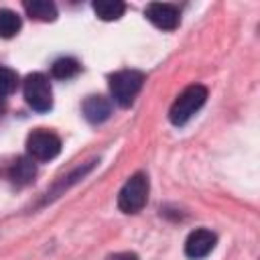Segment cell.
I'll return each mask as SVG.
<instances>
[{
  "label": "cell",
  "instance_id": "cell-11",
  "mask_svg": "<svg viewBox=\"0 0 260 260\" xmlns=\"http://www.w3.org/2000/svg\"><path fill=\"white\" fill-rule=\"evenodd\" d=\"M93 12L102 20H118L126 12V4L118 0H98L93 2Z\"/></svg>",
  "mask_w": 260,
  "mask_h": 260
},
{
  "label": "cell",
  "instance_id": "cell-13",
  "mask_svg": "<svg viewBox=\"0 0 260 260\" xmlns=\"http://www.w3.org/2000/svg\"><path fill=\"white\" fill-rule=\"evenodd\" d=\"M79 69H81V65H79L73 57H61V59H57V61L53 63L51 73H53V77H57V79H69V77L77 75Z\"/></svg>",
  "mask_w": 260,
  "mask_h": 260
},
{
  "label": "cell",
  "instance_id": "cell-7",
  "mask_svg": "<svg viewBox=\"0 0 260 260\" xmlns=\"http://www.w3.org/2000/svg\"><path fill=\"white\" fill-rule=\"evenodd\" d=\"M215 242H217V236L211 230L199 228L191 232L189 238L185 240V254L191 260H201L215 248Z\"/></svg>",
  "mask_w": 260,
  "mask_h": 260
},
{
  "label": "cell",
  "instance_id": "cell-4",
  "mask_svg": "<svg viewBox=\"0 0 260 260\" xmlns=\"http://www.w3.org/2000/svg\"><path fill=\"white\" fill-rule=\"evenodd\" d=\"M22 93L26 104L37 112H49L53 106V91L51 83L43 73H28L22 83Z\"/></svg>",
  "mask_w": 260,
  "mask_h": 260
},
{
  "label": "cell",
  "instance_id": "cell-5",
  "mask_svg": "<svg viewBox=\"0 0 260 260\" xmlns=\"http://www.w3.org/2000/svg\"><path fill=\"white\" fill-rule=\"evenodd\" d=\"M26 150L32 160H51L61 152V138L45 128L32 130L26 138Z\"/></svg>",
  "mask_w": 260,
  "mask_h": 260
},
{
  "label": "cell",
  "instance_id": "cell-2",
  "mask_svg": "<svg viewBox=\"0 0 260 260\" xmlns=\"http://www.w3.org/2000/svg\"><path fill=\"white\" fill-rule=\"evenodd\" d=\"M142 83H144L142 71L122 69V71H116L114 75H110V93L118 106L126 108L134 102V98L142 89Z\"/></svg>",
  "mask_w": 260,
  "mask_h": 260
},
{
  "label": "cell",
  "instance_id": "cell-14",
  "mask_svg": "<svg viewBox=\"0 0 260 260\" xmlns=\"http://www.w3.org/2000/svg\"><path fill=\"white\" fill-rule=\"evenodd\" d=\"M18 85V75L10 67L0 65V95H10Z\"/></svg>",
  "mask_w": 260,
  "mask_h": 260
},
{
  "label": "cell",
  "instance_id": "cell-10",
  "mask_svg": "<svg viewBox=\"0 0 260 260\" xmlns=\"http://www.w3.org/2000/svg\"><path fill=\"white\" fill-rule=\"evenodd\" d=\"M24 10L30 18L37 20H55L57 18V6L49 0H32V2H24Z\"/></svg>",
  "mask_w": 260,
  "mask_h": 260
},
{
  "label": "cell",
  "instance_id": "cell-12",
  "mask_svg": "<svg viewBox=\"0 0 260 260\" xmlns=\"http://www.w3.org/2000/svg\"><path fill=\"white\" fill-rule=\"evenodd\" d=\"M20 26H22L20 16L14 10H8V8H2L0 10V37L2 39L14 37L20 30Z\"/></svg>",
  "mask_w": 260,
  "mask_h": 260
},
{
  "label": "cell",
  "instance_id": "cell-9",
  "mask_svg": "<svg viewBox=\"0 0 260 260\" xmlns=\"http://www.w3.org/2000/svg\"><path fill=\"white\" fill-rule=\"evenodd\" d=\"M35 175H37V167H35L32 158L20 156V158H16V160L12 162V167H10V179H12V183L18 185V187L28 185V183L35 179Z\"/></svg>",
  "mask_w": 260,
  "mask_h": 260
},
{
  "label": "cell",
  "instance_id": "cell-1",
  "mask_svg": "<svg viewBox=\"0 0 260 260\" xmlns=\"http://www.w3.org/2000/svg\"><path fill=\"white\" fill-rule=\"evenodd\" d=\"M207 100V89L199 83H193L189 87H185L179 98L173 102L171 110H169V120L175 126H183L185 122H189L193 118V114L205 104Z\"/></svg>",
  "mask_w": 260,
  "mask_h": 260
},
{
  "label": "cell",
  "instance_id": "cell-8",
  "mask_svg": "<svg viewBox=\"0 0 260 260\" xmlns=\"http://www.w3.org/2000/svg\"><path fill=\"white\" fill-rule=\"evenodd\" d=\"M81 110H83V116L87 118V122L100 124V122L108 120V116L112 112V106H110V100L104 98V95H89L83 102Z\"/></svg>",
  "mask_w": 260,
  "mask_h": 260
},
{
  "label": "cell",
  "instance_id": "cell-6",
  "mask_svg": "<svg viewBox=\"0 0 260 260\" xmlns=\"http://www.w3.org/2000/svg\"><path fill=\"white\" fill-rule=\"evenodd\" d=\"M144 16L156 26V28H162V30H175L181 22V14H179V8L173 6V4H167V2H152L144 8Z\"/></svg>",
  "mask_w": 260,
  "mask_h": 260
},
{
  "label": "cell",
  "instance_id": "cell-15",
  "mask_svg": "<svg viewBox=\"0 0 260 260\" xmlns=\"http://www.w3.org/2000/svg\"><path fill=\"white\" fill-rule=\"evenodd\" d=\"M106 260H138V258L132 252H118V254H110Z\"/></svg>",
  "mask_w": 260,
  "mask_h": 260
},
{
  "label": "cell",
  "instance_id": "cell-3",
  "mask_svg": "<svg viewBox=\"0 0 260 260\" xmlns=\"http://www.w3.org/2000/svg\"><path fill=\"white\" fill-rule=\"evenodd\" d=\"M148 201V177L144 173L132 175L118 193V207L124 213H138Z\"/></svg>",
  "mask_w": 260,
  "mask_h": 260
}]
</instances>
